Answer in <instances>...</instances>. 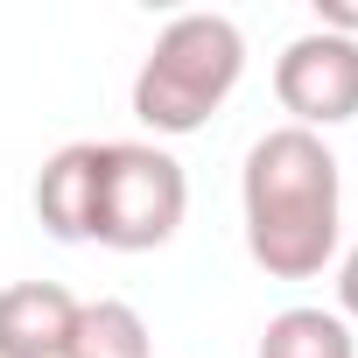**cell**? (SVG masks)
<instances>
[{
  "instance_id": "cell-6",
  "label": "cell",
  "mask_w": 358,
  "mask_h": 358,
  "mask_svg": "<svg viewBox=\"0 0 358 358\" xmlns=\"http://www.w3.org/2000/svg\"><path fill=\"white\" fill-rule=\"evenodd\" d=\"M99 155L106 141H71L43 162L36 176V218L50 225V239H92V218H99Z\"/></svg>"
},
{
  "instance_id": "cell-1",
  "label": "cell",
  "mask_w": 358,
  "mask_h": 358,
  "mask_svg": "<svg viewBox=\"0 0 358 358\" xmlns=\"http://www.w3.org/2000/svg\"><path fill=\"white\" fill-rule=\"evenodd\" d=\"M246 253L274 281H309L337 260V204L344 176L323 134L309 127H274L246 148Z\"/></svg>"
},
{
  "instance_id": "cell-8",
  "label": "cell",
  "mask_w": 358,
  "mask_h": 358,
  "mask_svg": "<svg viewBox=\"0 0 358 358\" xmlns=\"http://www.w3.org/2000/svg\"><path fill=\"white\" fill-rule=\"evenodd\" d=\"M64 358H155V344H148L141 309L106 295V302H85L78 309V330H71Z\"/></svg>"
},
{
  "instance_id": "cell-2",
  "label": "cell",
  "mask_w": 358,
  "mask_h": 358,
  "mask_svg": "<svg viewBox=\"0 0 358 358\" xmlns=\"http://www.w3.org/2000/svg\"><path fill=\"white\" fill-rule=\"evenodd\" d=\"M246 36L225 15H176L134 71V120L155 134H197L239 85Z\"/></svg>"
},
{
  "instance_id": "cell-7",
  "label": "cell",
  "mask_w": 358,
  "mask_h": 358,
  "mask_svg": "<svg viewBox=\"0 0 358 358\" xmlns=\"http://www.w3.org/2000/svg\"><path fill=\"white\" fill-rule=\"evenodd\" d=\"M260 358H358V337L337 309H281L260 330Z\"/></svg>"
},
{
  "instance_id": "cell-5",
  "label": "cell",
  "mask_w": 358,
  "mask_h": 358,
  "mask_svg": "<svg viewBox=\"0 0 358 358\" xmlns=\"http://www.w3.org/2000/svg\"><path fill=\"white\" fill-rule=\"evenodd\" d=\"M78 309L85 302L64 281H8L0 288V358H64Z\"/></svg>"
},
{
  "instance_id": "cell-4",
  "label": "cell",
  "mask_w": 358,
  "mask_h": 358,
  "mask_svg": "<svg viewBox=\"0 0 358 358\" xmlns=\"http://www.w3.org/2000/svg\"><path fill=\"white\" fill-rule=\"evenodd\" d=\"M274 99L281 113H295V127H344L358 120V43L351 36H295L274 64Z\"/></svg>"
},
{
  "instance_id": "cell-3",
  "label": "cell",
  "mask_w": 358,
  "mask_h": 358,
  "mask_svg": "<svg viewBox=\"0 0 358 358\" xmlns=\"http://www.w3.org/2000/svg\"><path fill=\"white\" fill-rule=\"evenodd\" d=\"M190 211V176L155 141H106L99 155V218L92 239L113 253H155Z\"/></svg>"
},
{
  "instance_id": "cell-9",
  "label": "cell",
  "mask_w": 358,
  "mask_h": 358,
  "mask_svg": "<svg viewBox=\"0 0 358 358\" xmlns=\"http://www.w3.org/2000/svg\"><path fill=\"white\" fill-rule=\"evenodd\" d=\"M337 302H344V316H358V246H351L344 267H337Z\"/></svg>"
}]
</instances>
